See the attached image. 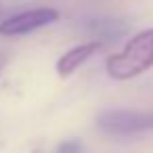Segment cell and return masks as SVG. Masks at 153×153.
Listing matches in <instances>:
<instances>
[{"instance_id": "6da1fadb", "label": "cell", "mask_w": 153, "mask_h": 153, "mask_svg": "<svg viewBox=\"0 0 153 153\" xmlns=\"http://www.w3.org/2000/svg\"><path fill=\"white\" fill-rule=\"evenodd\" d=\"M149 67H153V27L136 34L120 53L111 55L105 63V69L113 80H130L134 76H140Z\"/></svg>"}, {"instance_id": "7a4b0ae2", "label": "cell", "mask_w": 153, "mask_h": 153, "mask_svg": "<svg viewBox=\"0 0 153 153\" xmlns=\"http://www.w3.org/2000/svg\"><path fill=\"white\" fill-rule=\"evenodd\" d=\"M97 126L105 134L122 136L153 130V111H130V109H107L97 117Z\"/></svg>"}, {"instance_id": "3957f363", "label": "cell", "mask_w": 153, "mask_h": 153, "mask_svg": "<svg viewBox=\"0 0 153 153\" xmlns=\"http://www.w3.org/2000/svg\"><path fill=\"white\" fill-rule=\"evenodd\" d=\"M59 19V11L40 7V9H30L23 13H17L0 23V36H23L30 32H36L44 25H51Z\"/></svg>"}, {"instance_id": "277c9868", "label": "cell", "mask_w": 153, "mask_h": 153, "mask_svg": "<svg viewBox=\"0 0 153 153\" xmlns=\"http://www.w3.org/2000/svg\"><path fill=\"white\" fill-rule=\"evenodd\" d=\"M103 46V42H84V44H80V46H74V48H69L67 53H63L61 57H59V61H57V74L61 76V78H67V76H71L82 63H86L99 48Z\"/></svg>"}, {"instance_id": "5b68a950", "label": "cell", "mask_w": 153, "mask_h": 153, "mask_svg": "<svg viewBox=\"0 0 153 153\" xmlns=\"http://www.w3.org/2000/svg\"><path fill=\"white\" fill-rule=\"evenodd\" d=\"M82 30L101 38H120L128 30V21L117 17H88L82 21Z\"/></svg>"}, {"instance_id": "8992f818", "label": "cell", "mask_w": 153, "mask_h": 153, "mask_svg": "<svg viewBox=\"0 0 153 153\" xmlns=\"http://www.w3.org/2000/svg\"><path fill=\"white\" fill-rule=\"evenodd\" d=\"M82 151H84V147H82V143H80L78 138L65 140V143H61L59 149H57V153H82Z\"/></svg>"}]
</instances>
